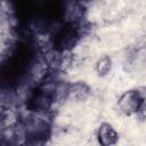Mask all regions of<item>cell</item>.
I'll use <instances>...</instances> for the list:
<instances>
[{"instance_id": "obj_1", "label": "cell", "mask_w": 146, "mask_h": 146, "mask_svg": "<svg viewBox=\"0 0 146 146\" xmlns=\"http://www.w3.org/2000/svg\"><path fill=\"white\" fill-rule=\"evenodd\" d=\"M49 113H32L27 112L19 117L25 133V144H43L50 137L52 132L51 120Z\"/></svg>"}, {"instance_id": "obj_5", "label": "cell", "mask_w": 146, "mask_h": 146, "mask_svg": "<svg viewBox=\"0 0 146 146\" xmlns=\"http://www.w3.org/2000/svg\"><path fill=\"white\" fill-rule=\"evenodd\" d=\"M91 94V88L82 81H76L70 83V98H73L76 102L86 100Z\"/></svg>"}, {"instance_id": "obj_4", "label": "cell", "mask_w": 146, "mask_h": 146, "mask_svg": "<svg viewBox=\"0 0 146 146\" xmlns=\"http://www.w3.org/2000/svg\"><path fill=\"white\" fill-rule=\"evenodd\" d=\"M97 140L103 146H112L119 141V133L108 122H102L97 128Z\"/></svg>"}, {"instance_id": "obj_7", "label": "cell", "mask_w": 146, "mask_h": 146, "mask_svg": "<svg viewBox=\"0 0 146 146\" xmlns=\"http://www.w3.org/2000/svg\"><path fill=\"white\" fill-rule=\"evenodd\" d=\"M136 115L141 120H146V102L143 103V105L140 106V108H139V111Z\"/></svg>"}, {"instance_id": "obj_6", "label": "cell", "mask_w": 146, "mask_h": 146, "mask_svg": "<svg viewBox=\"0 0 146 146\" xmlns=\"http://www.w3.org/2000/svg\"><path fill=\"white\" fill-rule=\"evenodd\" d=\"M112 70V59L108 56L100 57L95 64V71L99 76H106Z\"/></svg>"}, {"instance_id": "obj_2", "label": "cell", "mask_w": 146, "mask_h": 146, "mask_svg": "<svg viewBox=\"0 0 146 146\" xmlns=\"http://www.w3.org/2000/svg\"><path fill=\"white\" fill-rule=\"evenodd\" d=\"M83 22L79 24L60 22L51 30L49 36L50 48L57 51H72L82 36Z\"/></svg>"}, {"instance_id": "obj_3", "label": "cell", "mask_w": 146, "mask_h": 146, "mask_svg": "<svg viewBox=\"0 0 146 146\" xmlns=\"http://www.w3.org/2000/svg\"><path fill=\"white\" fill-rule=\"evenodd\" d=\"M146 102V92L141 91L139 88L125 90L117 99V108L124 115H136L143 105Z\"/></svg>"}]
</instances>
